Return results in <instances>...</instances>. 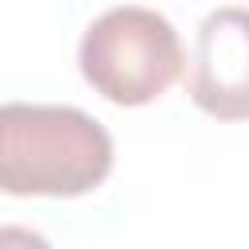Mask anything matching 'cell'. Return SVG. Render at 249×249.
<instances>
[{
	"instance_id": "1",
	"label": "cell",
	"mask_w": 249,
	"mask_h": 249,
	"mask_svg": "<svg viewBox=\"0 0 249 249\" xmlns=\"http://www.w3.org/2000/svg\"><path fill=\"white\" fill-rule=\"evenodd\" d=\"M113 171V136L74 105H0V191L74 198Z\"/></svg>"
},
{
	"instance_id": "2",
	"label": "cell",
	"mask_w": 249,
	"mask_h": 249,
	"mask_svg": "<svg viewBox=\"0 0 249 249\" xmlns=\"http://www.w3.org/2000/svg\"><path fill=\"white\" fill-rule=\"evenodd\" d=\"M82 78L113 105L156 101L183 70V43L167 16L140 4L101 12L78 43Z\"/></svg>"
},
{
	"instance_id": "3",
	"label": "cell",
	"mask_w": 249,
	"mask_h": 249,
	"mask_svg": "<svg viewBox=\"0 0 249 249\" xmlns=\"http://www.w3.org/2000/svg\"><path fill=\"white\" fill-rule=\"evenodd\" d=\"M187 93L218 121L249 117V8L222 4L198 23Z\"/></svg>"
},
{
	"instance_id": "4",
	"label": "cell",
	"mask_w": 249,
	"mask_h": 249,
	"mask_svg": "<svg viewBox=\"0 0 249 249\" xmlns=\"http://www.w3.org/2000/svg\"><path fill=\"white\" fill-rule=\"evenodd\" d=\"M0 249H51V241L27 226H0Z\"/></svg>"
}]
</instances>
